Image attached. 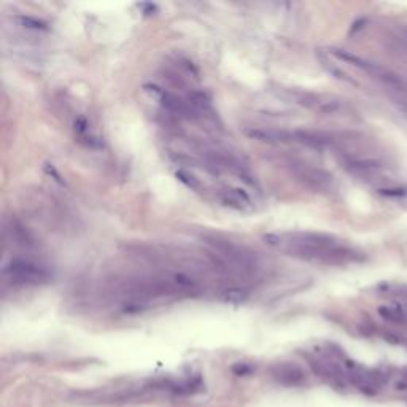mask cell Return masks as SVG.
Here are the masks:
<instances>
[{
	"mask_svg": "<svg viewBox=\"0 0 407 407\" xmlns=\"http://www.w3.org/2000/svg\"><path fill=\"white\" fill-rule=\"evenodd\" d=\"M4 275L13 282L18 283H31V285H40V283H48L51 280V272L37 264L32 261H24V259H13L4 267Z\"/></svg>",
	"mask_w": 407,
	"mask_h": 407,
	"instance_id": "2",
	"label": "cell"
},
{
	"mask_svg": "<svg viewBox=\"0 0 407 407\" xmlns=\"http://www.w3.org/2000/svg\"><path fill=\"white\" fill-rule=\"evenodd\" d=\"M290 167L299 180H303L306 185H309L312 188L321 189V188H326L328 185H330V175L324 174L320 169H313L307 164H301L296 161H291Z\"/></svg>",
	"mask_w": 407,
	"mask_h": 407,
	"instance_id": "4",
	"label": "cell"
},
{
	"mask_svg": "<svg viewBox=\"0 0 407 407\" xmlns=\"http://www.w3.org/2000/svg\"><path fill=\"white\" fill-rule=\"evenodd\" d=\"M247 297H248V291L237 286L228 288V290H225L220 294V299L223 303H228V304H240L243 301H247Z\"/></svg>",
	"mask_w": 407,
	"mask_h": 407,
	"instance_id": "8",
	"label": "cell"
},
{
	"mask_svg": "<svg viewBox=\"0 0 407 407\" xmlns=\"http://www.w3.org/2000/svg\"><path fill=\"white\" fill-rule=\"evenodd\" d=\"M264 240L275 250L288 256L321 264H345L358 258L357 252L339 239L321 232H282L267 234Z\"/></svg>",
	"mask_w": 407,
	"mask_h": 407,
	"instance_id": "1",
	"label": "cell"
},
{
	"mask_svg": "<svg viewBox=\"0 0 407 407\" xmlns=\"http://www.w3.org/2000/svg\"><path fill=\"white\" fill-rule=\"evenodd\" d=\"M18 21L21 22V25L28 29H34V31H46L48 24L38 18H32V16H18Z\"/></svg>",
	"mask_w": 407,
	"mask_h": 407,
	"instance_id": "10",
	"label": "cell"
},
{
	"mask_svg": "<svg viewBox=\"0 0 407 407\" xmlns=\"http://www.w3.org/2000/svg\"><path fill=\"white\" fill-rule=\"evenodd\" d=\"M331 55L336 56L337 59L340 61H345L351 65H355V67L364 70L366 73H369L372 75L374 78H377V80H382L385 83H390V85H395L398 83V78L393 75L391 72H388L387 69L384 67H380V65L377 64H372V62H367L364 59H361L360 56H355V55H351L350 51H345V49H339V48H331Z\"/></svg>",
	"mask_w": 407,
	"mask_h": 407,
	"instance_id": "3",
	"label": "cell"
},
{
	"mask_svg": "<svg viewBox=\"0 0 407 407\" xmlns=\"http://www.w3.org/2000/svg\"><path fill=\"white\" fill-rule=\"evenodd\" d=\"M272 377L277 382L283 385H299L304 382V372L299 366L290 364V363H282L272 367Z\"/></svg>",
	"mask_w": 407,
	"mask_h": 407,
	"instance_id": "6",
	"label": "cell"
},
{
	"mask_svg": "<svg viewBox=\"0 0 407 407\" xmlns=\"http://www.w3.org/2000/svg\"><path fill=\"white\" fill-rule=\"evenodd\" d=\"M248 137L269 143H297L296 130H280V129H247Z\"/></svg>",
	"mask_w": 407,
	"mask_h": 407,
	"instance_id": "5",
	"label": "cell"
},
{
	"mask_svg": "<svg viewBox=\"0 0 407 407\" xmlns=\"http://www.w3.org/2000/svg\"><path fill=\"white\" fill-rule=\"evenodd\" d=\"M175 175H177V178L181 183H185V185L188 188H191L193 191H196V193H204V185L199 181V178H196L191 172H188V170L180 169V170H177Z\"/></svg>",
	"mask_w": 407,
	"mask_h": 407,
	"instance_id": "9",
	"label": "cell"
},
{
	"mask_svg": "<svg viewBox=\"0 0 407 407\" xmlns=\"http://www.w3.org/2000/svg\"><path fill=\"white\" fill-rule=\"evenodd\" d=\"M220 199L225 205L235 208V210H240V212L252 208V199L248 198V194L240 188H223L220 191Z\"/></svg>",
	"mask_w": 407,
	"mask_h": 407,
	"instance_id": "7",
	"label": "cell"
}]
</instances>
